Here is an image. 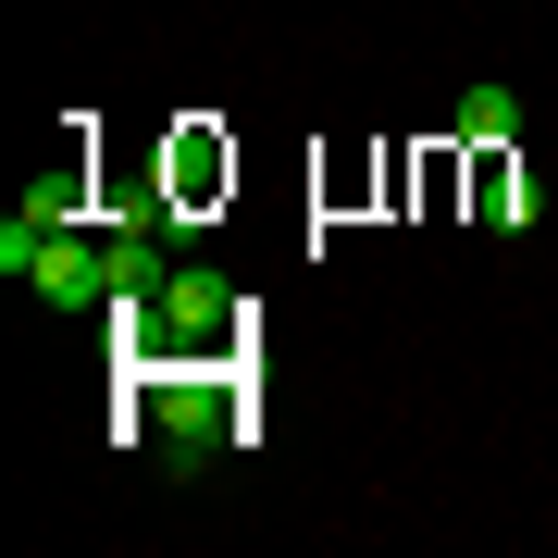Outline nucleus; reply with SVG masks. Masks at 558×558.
Instances as JSON below:
<instances>
[{
    "instance_id": "1",
    "label": "nucleus",
    "mask_w": 558,
    "mask_h": 558,
    "mask_svg": "<svg viewBox=\"0 0 558 558\" xmlns=\"http://www.w3.org/2000/svg\"><path fill=\"white\" fill-rule=\"evenodd\" d=\"M38 299L50 311H112V236H50L38 248Z\"/></svg>"
},
{
    "instance_id": "2",
    "label": "nucleus",
    "mask_w": 558,
    "mask_h": 558,
    "mask_svg": "<svg viewBox=\"0 0 558 558\" xmlns=\"http://www.w3.org/2000/svg\"><path fill=\"white\" fill-rule=\"evenodd\" d=\"M161 447H174V459H211L223 435H236V398H223V385H161Z\"/></svg>"
},
{
    "instance_id": "3",
    "label": "nucleus",
    "mask_w": 558,
    "mask_h": 558,
    "mask_svg": "<svg viewBox=\"0 0 558 558\" xmlns=\"http://www.w3.org/2000/svg\"><path fill=\"white\" fill-rule=\"evenodd\" d=\"M472 211H484V223H497V236H521V223H534V211H546V186H534V174H509V161H497V149H484V174H472Z\"/></svg>"
},
{
    "instance_id": "4",
    "label": "nucleus",
    "mask_w": 558,
    "mask_h": 558,
    "mask_svg": "<svg viewBox=\"0 0 558 558\" xmlns=\"http://www.w3.org/2000/svg\"><path fill=\"white\" fill-rule=\"evenodd\" d=\"M459 137H472V149H509V137H521V100H509L497 75H484V87H459Z\"/></svg>"
},
{
    "instance_id": "5",
    "label": "nucleus",
    "mask_w": 558,
    "mask_h": 558,
    "mask_svg": "<svg viewBox=\"0 0 558 558\" xmlns=\"http://www.w3.org/2000/svg\"><path fill=\"white\" fill-rule=\"evenodd\" d=\"M223 174H236V161H223V149L199 137V124H186V137H174V199H211Z\"/></svg>"
}]
</instances>
